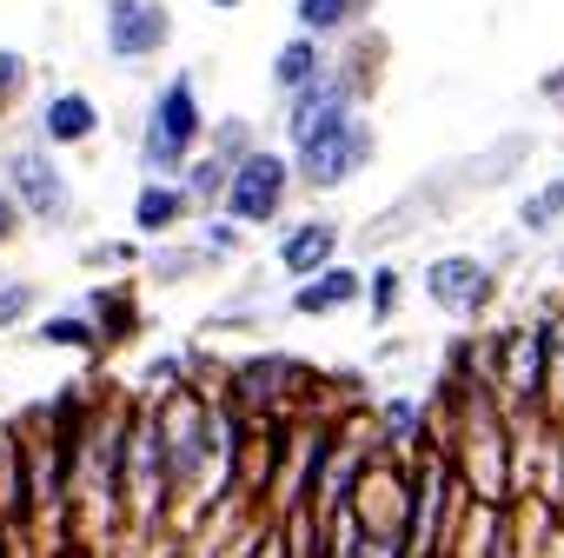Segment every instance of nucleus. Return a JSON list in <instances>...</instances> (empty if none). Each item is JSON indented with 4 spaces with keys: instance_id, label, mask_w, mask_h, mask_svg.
Segmentation results:
<instances>
[{
    "instance_id": "nucleus-1",
    "label": "nucleus",
    "mask_w": 564,
    "mask_h": 558,
    "mask_svg": "<svg viewBox=\"0 0 564 558\" xmlns=\"http://www.w3.org/2000/svg\"><path fill=\"white\" fill-rule=\"evenodd\" d=\"M206 140V107H199V74L180 67L153 87L147 120H140V173L153 180H180V167L199 153Z\"/></svg>"
},
{
    "instance_id": "nucleus-2",
    "label": "nucleus",
    "mask_w": 564,
    "mask_h": 558,
    "mask_svg": "<svg viewBox=\"0 0 564 558\" xmlns=\"http://www.w3.org/2000/svg\"><path fill=\"white\" fill-rule=\"evenodd\" d=\"M286 153H293V186H300V193H339V186H352V180L372 167L379 127H372L366 114H352V120H339V127L300 140V147H286Z\"/></svg>"
},
{
    "instance_id": "nucleus-3",
    "label": "nucleus",
    "mask_w": 564,
    "mask_h": 558,
    "mask_svg": "<svg viewBox=\"0 0 564 558\" xmlns=\"http://www.w3.org/2000/svg\"><path fill=\"white\" fill-rule=\"evenodd\" d=\"M300 186H293V153L286 147H252V153H239L232 160V173H226V193H219V206L213 213H226V219H239V226H272L279 213H286V200H293Z\"/></svg>"
},
{
    "instance_id": "nucleus-4",
    "label": "nucleus",
    "mask_w": 564,
    "mask_h": 558,
    "mask_svg": "<svg viewBox=\"0 0 564 558\" xmlns=\"http://www.w3.org/2000/svg\"><path fill=\"white\" fill-rule=\"evenodd\" d=\"M0 186H8L14 206H21L28 219H41V226H74V213H80L74 180L61 173L54 147H41V140H21V147L0 153Z\"/></svg>"
},
{
    "instance_id": "nucleus-5",
    "label": "nucleus",
    "mask_w": 564,
    "mask_h": 558,
    "mask_svg": "<svg viewBox=\"0 0 564 558\" xmlns=\"http://www.w3.org/2000/svg\"><path fill=\"white\" fill-rule=\"evenodd\" d=\"M485 386L505 412H544V320L538 326H505L491 340Z\"/></svg>"
},
{
    "instance_id": "nucleus-6",
    "label": "nucleus",
    "mask_w": 564,
    "mask_h": 558,
    "mask_svg": "<svg viewBox=\"0 0 564 558\" xmlns=\"http://www.w3.org/2000/svg\"><path fill=\"white\" fill-rule=\"evenodd\" d=\"M286 393L293 399L313 393V373L286 353H259V360H239L226 373V406L239 419H286Z\"/></svg>"
},
{
    "instance_id": "nucleus-7",
    "label": "nucleus",
    "mask_w": 564,
    "mask_h": 558,
    "mask_svg": "<svg viewBox=\"0 0 564 558\" xmlns=\"http://www.w3.org/2000/svg\"><path fill=\"white\" fill-rule=\"evenodd\" d=\"M100 41L120 67H140L153 54H166L173 41V8L166 0H107L100 8Z\"/></svg>"
},
{
    "instance_id": "nucleus-8",
    "label": "nucleus",
    "mask_w": 564,
    "mask_h": 558,
    "mask_svg": "<svg viewBox=\"0 0 564 558\" xmlns=\"http://www.w3.org/2000/svg\"><path fill=\"white\" fill-rule=\"evenodd\" d=\"M491 293H498V272H491V259H478V253H445V259L425 266V300H432L438 313L471 320V313L491 307Z\"/></svg>"
},
{
    "instance_id": "nucleus-9",
    "label": "nucleus",
    "mask_w": 564,
    "mask_h": 558,
    "mask_svg": "<svg viewBox=\"0 0 564 558\" xmlns=\"http://www.w3.org/2000/svg\"><path fill=\"white\" fill-rule=\"evenodd\" d=\"M100 127H107V114H100V100L87 94V87H54L47 100H41V114H34V140L41 147H94L100 140Z\"/></svg>"
},
{
    "instance_id": "nucleus-10",
    "label": "nucleus",
    "mask_w": 564,
    "mask_h": 558,
    "mask_svg": "<svg viewBox=\"0 0 564 558\" xmlns=\"http://www.w3.org/2000/svg\"><path fill=\"white\" fill-rule=\"evenodd\" d=\"M359 300H366V272H352V266L333 259V266L293 279L286 313H293V320H333V313H346V307H359Z\"/></svg>"
},
{
    "instance_id": "nucleus-11",
    "label": "nucleus",
    "mask_w": 564,
    "mask_h": 558,
    "mask_svg": "<svg viewBox=\"0 0 564 558\" xmlns=\"http://www.w3.org/2000/svg\"><path fill=\"white\" fill-rule=\"evenodd\" d=\"M339 246H346V226H339L333 213H313V219H300V226L279 233V253H272V259H279V272H286V279H306V272L333 266Z\"/></svg>"
},
{
    "instance_id": "nucleus-12",
    "label": "nucleus",
    "mask_w": 564,
    "mask_h": 558,
    "mask_svg": "<svg viewBox=\"0 0 564 558\" xmlns=\"http://www.w3.org/2000/svg\"><path fill=\"white\" fill-rule=\"evenodd\" d=\"M193 219V200H186V186L180 180H140V193H133V233L140 239H173L180 226Z\"/></svg>"
},
{
    "instance_id": "nucleus-13",
    "label": "nucleus",
    "mask_w": 564,
    "mask_h": 558,
    "mask_svg": "<svg viewBox=\"0 0 564 558\" xmlns=\"http://www.w3.org/2000/svg\"><path fill=\"white\" fill-rule=\"evenodd\" d=\"M366 14H372V0H293L300 34H319L326 47L339 34H352V28H366Z\"/></svg>"
},
{
    "instance_id": "nucleus-14",
    "label": "nucleus",
    "mask_w": 564,
    "mask_h": 558,
    "mask_svg": "<svg viewBox=\"0 0 564 558\" xmlns=\"http://www.w3.org/2000/svg\"><path fill=\"white\" fill-rule=\"evenodd\" d=\"M319 67H326V41H319V34H293L286 47L272 54L265 81H272V94H279V100H286V94H293V87H306Z\"/></svg>"
},
{
    "instance_id": "nucleus-15",
    "label": "nucleus",
    "mask_w": 564,
    "mask_h": 558,
    "mask_svg": "<svg viewBox=\"0 0 564 558\" xmlns=\"http://www.w3.org/2000/svg\"><path fill=\"white\" fill-rule=\"evenodd\" d=\"M557 226H564V173L518 200V233H531V239H538V233H557Z\"/></svg>"
},
{
    "instance_id": "nucleus-16",
    "label": "nucleus",
    "mask_w": 564,
    "mask_h": 558,
    "mask_svg": "<svg viewBox=\"0 0 564 558\" xmlns=\"http://www.w3.org/2000/svg\"><path fill=\"white\" fill-rule=\"evenodd\" d=\"M206 266H213V253L193 239V246H153V266L147 272L160 279V287H186V279H199Z\"/></svg>"
},
{
    "instance_id": "nucleus-17",
    "label": "nucleus",
    "mask_w": 564,
    "mask_h": 558,
    "mask_svg": "<svg viewBox=\"0 0 564 558\" xmlns=\"http://www.w3.org/2000/svg\"><path fill=\"white\" fill-rule=\"evenodd\" d=\"M34 346H74V353H94L100 346V326L87 313H54L34 326Z\"/></svg>"
},
{
    "instance_id": "nucleus-18",
    "label": "nucleus",
    "mask_w": 564,
    "mask_h": 558,
    "mask_svg": "<svg viewBox=\"0 0 564 558\" xmlns=\"http://www.w3.org/2000/svg\"><path fill=\"white\" fill-rule=\"evenodd\" d=\"M28 87H34V61L21 47H0V120L28 100Z\"/></svg>"
},
{
    "instance_id": "nucleus-19",
    "label": "nucleus",
    "mask_w": 564,
    "mask_h": 558,
    "mask_svg": "<svg viewBox=\"0 0 564 558\" xmlns=\"http://www.w3.org/2000/svg\"><path fill=\"white\" fill-rule=\"evenodd\" d=\"M206 133H213V147H206V140H199V147H206V153H219L226 167H232L239 153H252V147H259V127H252V120H239V114H232V120H206Z\"/></svg>"
},
{
    "instance_id": "nucleus-20",
    "label": "nucleus",
    "mask_w": 564,
    "mask_h": 558,
    "mask_svg": "<svg viewBox=\"0 0 564 558\" xmlns=\"http://www.w3.org/2000/svg\"><path fill=\"white\" fill-rule=\"evenodd\" d=\"M246 233H252V226H239V219H226V213H206L193 239H199L213 259H232V253H246Z\"/></svg>"
},
{
    "instance_id": "nucleus-21",
    "label": "nucleus",
    "mask_w": 564,
    "mask_h": 558,
    "mask_svg": "<svg viewBox=\"0 0 564 558\" xmlns=\"http://www.w3.org/2000/svg\"><path fill=\"white\" fill-rule=\"evenodd\" d=\"M366 300H372V320H399L405 272H399V266H372V279H366Z\"/></svg>"
},
{
    "instance_id": "nucleus-22",
    "label": "nucleus",
    "mask_w": 564,
    "mask_h": 558,
    "mask_svg": "<svg viewBox=\"0 0 564 558\" xmlns=\"http://www.w3.org/2000/svg\"><path fill=\"white\" fill-rule=\"evenodd\" d=\"M34 307H41V287H34V279H8V287H0V333L21 326Z\"/></svg>"
},
{
    "instance_id": "nucleus-23",
    "label": "nucleus",
    "mask_w": 564,
    "mask_h": 558,
    "mask_svg": "<svg viewBox=\"0 0 564 558\" xmlns=\"http://www.w3.org/2000/svg\"><path fill=\"white\" fill-rule=\"evenodd\" d=\"M352 558H405V551H399V538H386V532H366Z\"/></svg>"
},
{
    "instance_id": "nucleus-24",
    "label": "nucleus",
    "mask_w": 564,
    "mask_h": 558,
    "mask_svg": "<svg viewBox=\"0 0 564 558\" xmlns=\"http://www.w3.org/2000/svg\"><path fill=\"white\" fill-rule=\"evenodd\" d=\"M21 219H28V213L14 206V193H8V186H0V246H8V239L21 233Z\"/></svg>"
},
{
    "instance_id": "nucleus-25",
    "label": "nucleus",
    "mask_w": 564,
    "mask_h": 558,
    "mask_svg": "<svg viewBox=\"0 0 564 558\" xmlns=\"http://www.w3.org/2000/svg\"><path fill=\"white\" fill-rule=\"evenodd\" d=\"M538 94H544V100H564V67H551V74L538 81Z\"/></svg>"
},
{
    "instance_id": "nucleus-26",
    "label": "nucleus",
    "mask_w": 564,
    "mask_h": 558,
    "mask_svg": "<svg viewBox=\"0 0 564 558\" xmlns=\"http://www.w3.org/2000/svg\"><path fill=\"white\" fill-rule=\"evenodd\" d=\"M206 8H219V14H232V8H246V0H206Z\"/></svg>"
}]
</instances>
